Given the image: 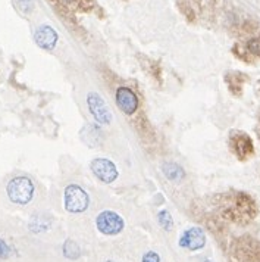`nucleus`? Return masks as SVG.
<instances>
[{
	"label": "nucleus",
	"instance_id": "obj_1",
	"mask_svg": "<svg viewBox=\"0 0 260 262\" xmlns=\"http://www.w3.org/2000/svg\"><path fill=\"white\" fill-rule=\"evenodd\" d=\"M7 196L18 205H27L34 196V184L28 177H15L7 183Z\"/></svg>",
	"mask_w": 260,
	"mask_h": 262
},
{
	"label": "nucleus",
	"instance_id": "obj_2",
	"mask_svg": "<svg viewBox=\"0 0 260 262\" xmlns=\"http://www.w3.org/2000/svg\"><path fill=\"white\" fill-rule=\"evenodd\" d=\"M64 203H65V209L68 212L81 214L88 208L90 197L87 195V192L78 184H69L65 189Z\"/></svg>",
	"mask_w": 260,
	"mask_h": 262
},
{
	"label": "nucleus",
	"instance_id": "obj_3",
	"mask_svg": "<svg viewBox=\"0 0 260 262\" xmlns=\"http://www.w3.org/2000/svg\"><path fill=\"white\" fill-rule=\"evenodd\" d=\"M96 226H97L100 233H103L106 236H115L124 230L125 223L119 214H116L113 211H103L96 218Z\"/></svg>",
	"mask_w": 260,
	"mask_h": 262
},
{
	"label": "nucleus",
	"instance_id": "obj_4",
	"mask_svg": "<svg viewBox=\"0 0 260 262\" xmlns=\"http://www.w3.org/2000/svg\"><path fill=\"white\" fill-rule=\"evenodd\" d=\"M229 146H231V150L240 159H246L250 155H253V152H255L253 141H252L250 135L243 132V131H231V134H229Z\"/></svg>",
	"mask_w": 260,
	"mask_h": 262
},
{
	"label": "nucleus",
	"instance_id": "obj_5",
	"mask_svg": "<svg viewBox=\"0 0 260 262\" xmlns=\"http://www.w3.org/2000/svg\"><path fill=\"white\" fill-rule=\"evenodd\" d=\"M87 105H88V109H90L91 115L97 121V124L107 126V124L112 123L113 115H112L110 109L107 108L106 102L103 100V98L100 95H97V93H88V96H87Z\"/></svg>",
	"mask_w": 260,
	"mask_h": 262
},
{
	"label": "nucleus",
	"instance_id": "obj_6",
	"mask_svg": "<svg viewBox=\"0 0 260 262\" xmlns=\"http://www.w3.org/2000/svg\"><path fill=\"white\" fill-rule=\"evenodd\" d=\"M90 168L93 171V174L96 175V178H98L101 183L104 184H110L118 178V169L116 165L113 164L110 159L106 158H96L91 161Z\"/></svg>",
	"mask_w": 260,
	"mask_h": 262
},
{
	"label": "nucleus",
	"instance_id": "obj_7",
	"mask_svg": "<svg viewBox=\"0 0 260 262\" xmlns=\"http://www.w3.org/2000/svg\"><path fill=\"white\" fill-rule=\"evenodd\" d=\"M179 246L188 251H200L206 245L204 231L200 227H190L187 229L179 237Z\"/></svg>",
	"mask_w": 260,
	"mask_h": 262
},
{
	"label": "nucleus",
	"instance_id": "obj_8",
	"mask_svg": "<svg viewBox=\"0 0 260 262\" xmlns=\"http://www.w3.org/2000/svg\"><path fill=\"white\" fill-rule=\"evenodd\" d=\"M116 105L124 114L132 115L138 108L137 95L128 87H119L116 90Z\"/></svg>",
	"mask_w": 260,
	"mask_h": 262
},
{
	"label": "nucleus",
	"instance_id": "obj_9",
	"mask_svg": "<svg viewBox=\"0 0 260 262\" xmlns=\"http://www.w3.org/2000/svg\"><path fill=\"white\" fill-rule=\"evenodd\" d=\"M34 40L37 43V46H40L41 49H46V50H52L55 46H56V41H58V34L56 31L49 27V25H41L35 34H34Z\"/></svg>",
	"mask_w": 260,
	"mask_h": 262
},
{
	"label": "nucleus",
	"instance_id": "obj_10",
	"mask_svg": "<svg viewBox=\"0 0 260 262\" xmlns=\"http://www.w3.org/2000/svg\"><path fill=\"white\" fill-rule=\"evenodd\" d=\"M162 172L165 177L171 181H181L185 177V172L182 169V166H179L175 162H165L162 165Z\"/></svg>",
	"mask_w": 260,
	"mask_h": 262
},
{
	"label": "nucleus",
	"instance_id": "obj_11",
	"mask_svg": "<svg viewBox=\"0 0 260 262\" xmlns=\"http://www.w3.org/2000/svg\"><path fill=\"white\" fill-rule=\"evenodd\" d=\"M50 224H52V221L49 217H46L43 214H37L30 223V230L34 233H43V231L49 230Z\"/></svg>",
	"mask_w": 260,
	"mask_h": 262
},
{
	"label": "nucleus",
	"instance_id": "obj_12",
	"mask_svg": "<svg viewBox=\"0 0 260 262\" xmlns=\"http://www.w3.org/2000/svg\"><path fill=\"white\" fill-rule=\"evenodd\" d=\"M64 255H65L68 260H77V258H80L81 251H80L78 243L74 242L72 239H68L65 243H64Z\"/></svg>",
	"mask_w": 260,
	"mask_h": 262
},
{
	"label": "nucleus",
	"instance_id": "obj_13",
	"mask_svg": "<svg viewBox=\"0 0 260 262\" xmlns=\"http://www.w3.org/2000/svg\"><path fill=\"white\" fill-rule=\"evenodd\" d=\"M158 221H159L161 227H162L163 230H166V231L172 230V227H173L172 215H171L169 211H166V209H163V211H161V212L158 214Z\"/></svg>",
	"mask_w": 260,
	"mask_h": 262
},
{
	"label": "nucleus",
	"instance_id": "obj_14",
	"mask_svg": "<svg viewBox=\"0 0 260 262\" xmlns=\"http://www.w3.org/2000/svg\"><path fill=\"white\" fill-rule=\"evenodd\" d=\"M18 7L24 12V13H30L33 10V0H16Z\"/></svg>",
	"mask_w": 260,
	"mask_h": 262
},
{
	"label": "nucleus",
	"instance_id": "obj_15",
	"mask_svg": "<svg viewBox=\"0 0 260 262\" xmlns=\"http://www.w3.org/2000/svg\"><path fill=\"white\" fill-rule=\"evenodd\" d=\"M9 257H10V248L3 239H0V260H7Z\"/></svg>",
	"mask_w": 260,
	"mask_h": 262
},
{
	"label": "nucleus",
	"instance_id": "obj_16",
	"mask_svg": "<svg viewBox=\"0 0 260 262\" xmlns=\"http://www.w3.org/2000/svg\"><path fill=\"white\" fill-rule=\"evenodd\" d=\"M143 262H161V257L156 252L149 251L147 254L143 255Z\"/></svg>",
	"mask_w": 260,
	"mask_h": 262
},
{
	"label": "nucleus",
	"instance_id": "obj_17",
	"mask_svg": "<svg viewBox=\"0 0 260 262\" xmlns=\"http://www.w3.org/2000/svg\"><path fill=\"white\" fill-rule=\"evenodd\" d=\"M249 49H250V52H253V53H260V40L259 38H255V40L249 41Z\"/></svg>",
	"mask_w": 260,
	"mask_h": 262
},
{
	"label": "nucleus",
	"instance_id": "obj_18",
	"mask_svg": "<svg viewBox=\"0 0 260 262\" xmlns=\"http://www.w3.org/2000/svg\"><path fill=\"white\" fill-rule=\"evenodd\" d=\"M258 132H259V137H260V121H259V127H258Z\"/></svg>",
	"mask_w": 260,
	"mask_h": 262
},
{
	"label": "nucleus",
	"instance_id": "obj_19",
	"mask_svg": "<svg viewBox=\"0 0 260 262\" xmlns=\"http://www.w3.org/2000/svg\"><path fill=\"white\" fill-rule=\"evenodd\" d=\"M104 262H113V261H104Z\"/></svg>",
	"mask_w": 260,
	"mask_h": 262
},
{
	"label": "nucleus",
	"instance_id": "obj_20",
	"mask_svg": "<svg viewBox=\"0 0 260 262\" xmlns=\"http://www.w3.org/2000/svg\"><path fill=\"white\" fill-rule=\"evenodd\" d=\"M204 262H212V261H204Z\"/></svg>",
	"mask_w": 260,
	"mask_h": 262
}]
</instances>
